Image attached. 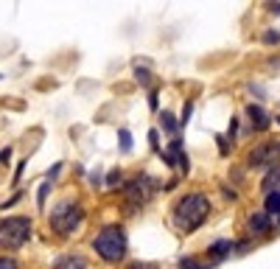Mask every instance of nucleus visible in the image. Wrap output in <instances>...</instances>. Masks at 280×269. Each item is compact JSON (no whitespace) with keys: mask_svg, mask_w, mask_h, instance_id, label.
Wrapping results in <instances>:
<instances>
[{"mask_svg":"<svg viewBox=\"0 0 280 269\" xmlns=\"http://www.w3.org/2000/svg\"><path fill=\"white\" fill-rule=\"evenodd\" d=\"M45 193H48V185H42V188H39V205L45 202Z\"/></svg>","mask_w":280,"mask_h":269,"instance_id":"19","label":"nucleus"},{"mask_svg":"<svg viewBox=\"0 0 280 269\" xmlns=\"http://www.w3.org/2000/svg\"><path fill=\"white\" fill-rule=\"evenodd\" d=\"M96 250L101 252V258L104 261H121L123 250H126L123 230L121 227H104V230L96 235Z\"/></svg>","mask_w":280,"mask_h":269,"instance_id":"2","label":"nucleus"},{"mask_svg":"<svg viewBox=\"0 0 280 269\" xmlns=\"http://www.w3.org/2000/svg\"><path fill=\"white\" fill-rule=\"evenodd\" d=\"M266 42H280V34H266Z\"/></svg>","mask_w":280,"mask_h":269,"instance_id":"18","label":"nucleus"},{"mask_svg":"<svg viewBox=\"0 0 280 269\" xmlns=\"http://www.w3.org/2000/svg\"><path fill=\"white\" fill-rule=\"evenodd\" d=\"M230 247H233L230 241H219L216 247H213V255H216V258H221V255H224V250H230Z\"/></svg>","mask_w":280,"mask_h":269,"instance_id":"12","label":"nucleus"},{"mask_svg":"<svg viewBox=\"0 0 280 269\" xmlns=\"http://www.w3.org/2000/svg\"><path fill=\"white\" fill-rule=\"evenodd\" d=\"M210 210V202L208 196H202V193H188L185 199H179L176 205V225L182 227V230H193V227H199L205 222Z\"/></svg>","mask_w":280,"mask_h":269,"instance_id":"1","label":"nucleus"},{"mask_svg":"<svg viewBox=\"0 0 280 269\" xmlns=\"http://www.w3.org/2000/svg\"><path fill=\"white\" fill-rule=\"evenodd\" d=\"M246 115H249V121H252V126L255 129H269V115L263 113L261 107H249V110H246Z\"/></svg>","mask_w":280,"mask_h":269,"instance_id":"7","label":"nucleus"},{"mask_svg":"<svg viewBox=\"0 0 280 269\" xmlns=\"http://www.w3.org/2000/svg\"><path fill=\"white\" fill-rule=\"evenodd\" d=\"M56 269H87V261L81 255H62L56 261Z\"/></svg>","mask_w":280,"mask_h":269,"instance_id":"8","label":"nucleus"},{"mask_svg":"<svg viewBox=\"0 0 280 269\" xmlns=\"http://www.w3.org/2000/svg\"><path fill=\"white\" fill-rule=\"evenodd\" d=\"M126 196H129L132 205L146 202L149 199V183H146V180H135V183H129L126 185Z\"/></svg>","mask_w":280,"mask_h":269,"instance_id":"6","label":"nucleus"},{"mask_svg":"<svg viewBox=\"0 0 280 269\" xmlns=\"http://www.w3.org/2000/svg\"><path fill=\"white\" fill-rule=\"evenodd\" d=\"M31 235V222L26 216H9L3 222V244L6 247H23Z\"/></svg>","mask_w":280,"mask_h":269,"instance_id":"4","label":"nucleus"},{"mask_svg":"<svg viewBox=\"0 0 280 269\" xmlns=\"http://www.w3.org/2000/svg\"><path fill=\"white\" fill-rule=\"evenodd\" d=\"M163 126H166L168 132H174V129H176V123H174V115H171V113H163Z\"/></svg>","mask_w":280,"mask_h":269,"instance_id":"13","label":"nucleus"},{"mask_svg":"<svg viewBox=\"0 0 280 269\" xmlns=\"http://www.w3.org/2000/svg\"><path fill=\"white\" fill-rule=\"evenodd\" d=\"M121 146H123V152H129V149H132V140H129V132H126V129L121 132Z\"/></svg>","mask_w":280,"mask_h":269,"instance_id":"14","label":"nucleus"},{"mask_svg":"<svg viewBox=\"0 0 280 269\" xmlns=\"http://www.w3.org/2000/svg\"><path fill=\"white\" fill-rule=\"evenodd\" d=\"M79 222H81V208L76 202H62L59 208H53V213H51V225H53V230H59V233L76 230Z\"/></svg>","mask_w":280,"mask_h":269,"instance_id":"3","label":"nucleus"},{"mask_svg":"<svg viewBox=\"0 0 280 269\" xmlns=\"http://www.w3.org/2000/svg\"><path fill=\"white\" fill-rule=\"evenodd\" d=\"M0 269H17V267H14V261L11 258H3L0 261Z\"/></svg>","mask_w":280,"mask_h":269,"instance_id":"15","label":"nucleus"},{"mask_svg":"<svg viewBox=\"0 0 280 269\" xmlns=\"http://www.w3.org/2000/svg\"><path fill=\"white\" fill-rule=\"evenodd\" d=\"M280 143H261L249 152V165H278Z\"/></svg>","mask_w":280,"mask_h":269,"instance_id":"5","label":"nucleus"},{"mask_svg":"<svg viewBox=\"0 0 280 269\" xmlns=\"http://www.w3.org/2000/svg\"><path fill=\"white\" fill-rule=\"evenodd\" d=\"M138 78H140V81H149V73H146V70H140V68H138Z\"/></svg>","mask_w":280,"mask_h":269,"instance_id":"17","label":"nucleus"},{"mask_svg":"<svg viewBox=\"0 0 280 269\" xmlns=\"http://www.w3.org/2000/svg\"><path fill=\"white\" fill-rule=\"evenodd\" d=\"M266 213H280V191H272L266 196Z\"/></svg>","mask_w":280,"mask_h":269,"instance_id":"10","label":"nucleus"},{"mask_svg":"<svg viewBox=\"0 0 280 269\" xmlns=\"http://www.w3.org/2000/svg\"><path fill=\"white\" fill-rule=\"evenodd\" d=\"M249 230L258 235H263L266 230H269V213H255L252 219H249Z\"/></svg>","mask_w":280,"mask_h":269,"instance_id":"9","label":"nucleus"},{"mask_svg":"<svg viewBox=\"0 0 280 269\" xmlns=\"http://www.w3.org/2000/svg\"><path fill=\"white\" fill-rule=\"evenodd\" d=\"M182 269H202V267L196 264V261H191V258H188V261H182Z\"/></svg>","mask_w":280,"mask_h":269,"instance_id":"16","label":"nucleus"},{"mask_svg":"<svg viewBox=\"0 0 280 269\" xmlns=\"http://www.w3.org/2000/svg\"><path fill=\"white\" fill-rule=\"evenodd\" d=\"M266 188H280V165H275V171L266 177Z\"/></svg>","mask_w":280,"mask_h":269,"instance_id":"11","label":"nucleus"}]
</instances>
